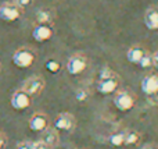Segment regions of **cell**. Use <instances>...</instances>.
<instances>
[{"label":"cell","instance_id":"obj_25","mask_svg":"<svg viewBox=\"0 0 158 149\" xmlns=\"http://www.w3.org/2000/svg\"><path fill=\"white\" fill-rule=\"evenodd\" d=\"M140 149H158V145L154 144V142H146L140 147Z\"/></svg>","mask_w":158,"mask_h":149},{"label":"cell","instance_id":"obj_7","mask_svg":"<svg viewBox=\"0 0 158 149\" xmlns=\"http://www.w3.org/2000/svg\"><path fill=\"white\" fill-rule=\"evenodd\" d=\"M77 125V119L72 113L69 112H63L58 113L54 119V128L57 131H65V133H71L75 130Z\"/></svg>","mask_w":158,"mask_h":149},{"label":"cell","instance_id":"obj_16","mask_svg":"<svg viewBox=\"0 0 158 149\" xmlns=\"http://www.w3.org/2000/svg\"><path fill=\"white\" fill-rule=\"evenodd\" d=\"M108 144L111 147H125V131H115V133L110 134L108 137Z\"/></svg>","mask_w":158,"mask_h":149},{"label":"cell","instance_id":"obj_2","mask_svg":"<svg viewBox=\"0 0 158 149\" xmlns=\"http://www.w3.org/2000/svg\"><path fill=\"white\" fill-rule=\"evenodd\" d=\"M13 64L19 68H29L36 60V52L29 46H22L18 47L15 52L13 53Z\"/></svg>","mask_w":158,"mask_h":149},{"label":"cell","instance_id":"obj_4","mask_svg":"<svg viewBox=\"0 0 158 149\" xmlns=\"http://www.w3.org/2000/svg\"><path fill=\"white\" fill-rule=\"evenodd\" d=\"M87 64H89V59L85 53H74L69 56L67 61V71L71 75H81L87 68Z\"/></svg>","mask_w":158,"mask_h":149},{"label":"cell","instance_id":"obj_21","mask_svg":"<svg viewBox=\"0 0 158 149\" xmlns=\"http://www.w3.org/2000/svg\"><path fill=\"white\" fill-rule=\"evenodd\" d=\"M33 2H35V0H14V3H15L19 8H22V10L27 7H31V6L33 4Z\"/></svg>","mask_w":158,"mask_h":149},{"label":"cell","instance_id":"obj_12","mask_svg":"<svg viewBox=\"0 0 158 149\" xmlns=\"http://www.w3.org/2000/svg\"><path fill=\"white\" fill-rule=\"evenodd\" d=\"M53 35H54V31H53V28L50 27V25L36 24L35 27H33V29H32V38H33V41L39 42V43L50 41V39L53 38Z\"/></svg>","mask_w":158,"mask_h":149},{"label":"cell","instance_id":"obj_11","mask_svg":"<svg viewBox=\"0 0 158 149\" xmlns=\"http://www.w3.org/2000/svg\"><path fill=\"white\" fill-rule=\"evenodd\" d=\"M56 20V10L52 7H42L35 13V22L40 25H50L54 24Z\"/></svg>","mask_w":158,"mask_h":149},{"label":"cell","instance_id":"obj_15","mask_svg":"<svg viewBox=\"0 0 158 149\" xmlns=\"http://www.w3.org/2000/svg\"><path fill=\"white\" fill-rule=\"evenodd\" d=\"M40 141L44 142L46 145L49 147H56L60 141V137H58V131L53 127H47L44 131H42V137H40Z\"/></svg>","mask_w":158,"mask_h":149},{"label":"cell","instance_id":"obj_10","mask_svg":"<svg viewBox=\"0 0 158 149\" xmlns=\"http://www.w3.org/2000/svg\"><path fill=\"white\" fill-rule=\"evenodd\" d=\"M31 99H32V98L28 94H25L22 89H17V91L11 95V99H10L11 107H13L14 110H25V109H28L31 106Z\"/></svg>","mask_w":158,"mask_h":149},{"label":"cell","instance_id":"obj_1","mask_svg":"<svg viewBox=\"0 0 158 149\" xmlns=\"http://www.w3.org/2000/svg\"><path fill=\"white\" fill-rule=\"evenodd\" d=\"M121 86V78L117 72H114L111 68L104 67L98 74V82H97V92L101 95H110L114 94Z\"/></svg>","mask_w":158,"mask_h":149},{"label":"cell","instance_id":"obj_27","mask_svg":"<svg viewBox=\"0 0 158 149\" xmlns=\"http://www.w3.org/2000/svg\"><path fill=\"white\" fill-rule=\"evenodd\" d=\"M0 71H2V64H0Z\"/></svg>","mask_w":158,"mask_h":149},{"label":"cell","instance_id":"obj_22","mask_svg":"<svg viewBox=\"0 0 158 149\" xmlns=\"http://www.w3.org/2000/svg\"><path fill=\"white\" fill-rule=\"evenodd\" d=\"M32 149H53V148L49 147V145H46L44 142H42L40 139H39V141L32 142Z\"/></svg>","mask_w":158,"mask_h":149},{"label":"cell","instance_id":"obj_18","mask_svg":"<svg viewBox=\"0 0 158 149\" xmlns=\"http://www.w3.org/2000/svg\"><path fill=\"white\" fill-rule=\"evenodd\" d=\"M137 66H139L140 68H143V70H148V68H151V67H154L153 66V56H151V53L150 52L146 53V55L140 59V61L137 63Z\"/></svg>","mask_w":158,"mask_h":149},{"label":"cell","instance_id":"obj_5","mask_svg":"<svg viewBox=\"0 0 158 149\" xmlns=\"http://www.w3.org/2000/svg\"><path fill=\"white\" fill-rule=\"evenodd\" d=\"M44 86H46V81H44V78L42 75H32V77L27 78L24 81V84H22V86L19 89H22L25 94H28L32 98L40 95L43 92Z\"/></svg>","mask_w":158,"mask_h":149},{"label":"cell","instance_id":"obj_19","mask_svg":"<svg viewBox=\"0 0 158 149\" xmlns=\"http://www.w3.org/2000/svg\"><path fill=\"white\" fill-rule=\"evenodd\" d=\"M89 98H90V92L87 88H78L77 92H75V99H77L79 103L87 102Z\"/></svg>","mask_w":158,"mask_h":149},{"label":"cell","instance_id":"obj_26","mask_svg":"<svg viewBox=\"0 0 158 149\" xmlns=\"http://www.w3.org/2000/svg\"><path fill=\"white\" fill-rule=\"evenodd\" d=\"M151 56H153V66L158 68V50H156L154 53H151Z\"/></svg>","mask_w":158,"mask_h":149},{"label":"cell","instance_id":"obj_9","mask_svg":"<svg viewBox=\"0 0 158 149\" xmlns=\"http://www.w3.org/2000/svg\"><path fill=\"white\" fill-rule=\"evenodd\" d=\"M140 89L147 96L158 94V74L157 72H148V74H146L142 78Z\"/></svg>","mask_w":158,"mask_h":149},{"label":"cell","instance_id":"obj_23","mask_svg":"<svg viewBox=\"0 0 158 149\" xmlns=\"http://www.w3.org/2000/svg\"><path fill=\"white\" fill-rule=\"evenodd\" d=\"M15 149H32V142L31 141H21L17 144Z\"/></svg>","mask_w":158,"mask_h":149},{"label":"cell","instance_id":"obj_8","mask_svg":"<svg viewBox=\"0 0 158 149\" xmlns=\"http://www.w3.org/2000/svg\"><path fill=\"white\" fill-rule=\"evenodd\" d=\"M50 124V119L44 112H36L31 116L29 121H28V127L33 133H42L44 131Z\"/></svg>","mask_w":158,"mask_h":149},{"label":"cell","instance_id":"obj_13","mask_svg":"<svg viewBox=\"0 0 158 149\" xmlns=\"http://www.w3.org/2000/svg\"><path fill=\"white\" fill-rule=\"evenodd\" d=\"M143 21H144V25L147 29L158 31V7H156V6L148 7L144 13Z\"/></svg>","mask_w":158,"mask_h":149},{"label":"cell","instance_id":"obj_17","mask_svg":"<svg viewBox=\"0 0 158 149\" xmlns=\"http://www.w3.org/2000/svg\"><path fill=\"white\" fill-rule=\"evenodd\" d=\"M140 141V133L136 130L125 131V145H136Z\"/></svg>","mask_w":158,"mask_h":149},{"label":"cell","instance_id":"obj_14","mask_svg":"<svg viewBox=\"0 0 158 149\" xmlns=\"http://www.w3.org/2000/svg\"><path fill=\"white\" fill-rule=\"evenodd\" d=\"M147 52L148 50L146 49L143 45H132V46L128 49V52H126V60H128L129 63L136 64L137 66L140 59H142Z\"/></svg>","mask_w":158,"mask_h":149},{"label":"cell","instance_id":"obj_20","mask_svg":"<svg viewBox=\"0 0 158 149\" xmlns=\"http://www.w3.org/2000/svg\"><path fill=\"white\" fill-rule=\"evenodd\" d=\"M44 67H46L47 70H49L50 72H53V74H56V72H58V70H60V61L56 60V59H50V60L46 61V64H44Z\"/></svg>","mask_w":158,"mask_h":149},{"label":"cell","instance_id":"obj_3","mask_svg":"<svg viewBox=\"0 0 158 149\" xmlns=\"http://www.w3.org/2000/svg\"><path fill=\"white\" fill-rule=\"evenodd\" d=\"M114 106L121 112H128L136 105V95L131 89H118L112 98Z\"/></svg>","mask_w":158,"mask_h":149},{"label":"cell","instance_id":"obj_6","mask_svg":"<svg viewBox=\"0 0 158 149\" xmlns=\"http://www.w3.org/2000/svg\"><path fill=\"white\" fill-rule=\"evenodd\" d=\"M24 10L19 8L14 2H4L0 4V18L6 22H13L21 18Z\"/></svg>","mask_w":158,"mask_h":149},{"label":"cell","instance_id":"obj_24","mask_svg":"<svg viewBox=\"0 0 158 149\" xmlns=\"http://www.w3.org/2000/svg\"><path fill=\"white\" fill-rule=\"evenodd\" d=\"M7 145V135L3 131H0V149H4Z\"/></svg>","mask_w":158,"mask_h":149},{"label":"cell","instance_id":"obj_28","mask_svg":"<svg viewBox=\"0 0 158 149\" xmlns=\"http://www.w3.org/2000/svg\"><path fill=\"white\" fill-rule=\"evenodd\" d=\"M68 149H75V148H68Z\"/></svg>","mask_w":158,"mask_h":149}]
</instances>
